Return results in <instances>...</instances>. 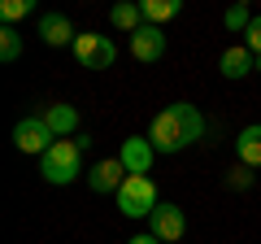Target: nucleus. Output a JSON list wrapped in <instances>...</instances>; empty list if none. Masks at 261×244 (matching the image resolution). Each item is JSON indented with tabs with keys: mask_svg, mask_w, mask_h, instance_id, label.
I'll return each mask as SVG.
<instances>
[{
	"mask_svg": "<svg viewBox=\"0 0 261 244\" xmlns=\"http://www.w3.org/2000/svg\"><path fill=\"white\" fill-rule=\"evenodd\" d=\"M235 157H240V166H248V170L261 166V122H252V127H244V131L235 135Z\"/></svg>",
	"mask_w": 261,
	"mask_h": 244,
	"instance_id": "f8f14e48",
	"label": "nucleus"
},
{
	"mask_svg": "<svg viewBox=\"0 0 261 244\" xmlns=\"http://www.w3.org/2000/svg\"><path fill=\"white\" fill-rule=\"evenodd\" d=\"M39 175L53 183V188H65L83 175V144L79 140H57L53 149L39 157Z\"/></svg>",
	"mask_w": 261,
	"mask_h": 244,
	"instance_id": "f03ea898",
	"label": "nucleus"
},
{
	"mask_svg": "<svg viewBox=\"0 0 261 244\" xmlns=\"http://www.w3.org/2000/svg\"><path fill=\"white\" fill-rule=\"evenodd\" d=\"M109 22L118 31H130V35H135V31L144 27V9H140V5H130V0H122V5H113V9H109Z\"/></svg>",
	"mask_w": 261,
	"mask_h": 244,
	"instance_id": "2eb2a0df",
	"label": "nucleus"
},
{
	"mask_svg": "<svg viewBox=\"0 0 261 244\" xmlns=\"http://www.w3.org/2000/svg\"><path fill=\"white\" fill-rule=\"evenodd\" d=\"M74 57H79V66L83 70H109L113 66V57H118V48H113L109 35H79L74 39Z\"/></svg>",
	"mask_w": 261,
	"mask_h": 244,
	"instance_id": "39448f33",
	"label": "nucleus"
},
{
	"mask_svg": "<svg viewBox=\"0 0 261 244\" xmlns=\"http://www.w3.org/2000/svg\"><path fill=\"white\" fill-rule=\"evenodd\" d=\"M39 39H44L48 48H61V44H74V27H70V18L65 13H44L39 18Z\"/></svg>",
	"mask_w": 261,
	"mask_h": 244,
	"instance_id": "9d476101",
	"label": "nucleus"
},
{
	"mask_svg": "<svg viewBox=\"0 0 261 244\" xmlns=\"http://www.w3.org/2000/svg\"><path fill=\"white\" fill-rule=\"evenodd\" d=\"M226 188H252V170L248 166H240V170H231V175H226Z\"/></svg>",
	"mask_w": 261,
	"mask_h": 244,
	"instance_id": "6ab92c4d",
	"label": "nucleus"
},
{
	"mask_svg": "<svg viewBox=\"0 0 261 244\" xmlns=\"http://www.w3.org/2000/svg\"><path fill=\"white\" fill-rule=\"evenodd\" d=\"M31 9H35V0H5V5H0V18H5V27H13V22L27 18Z\"/></svg>",
	"mask_w": 261,
	"mask_h": 244,
	"instance_id": "f3484780",
	"label": "nucleus"
},
{
	"mask_svg": "<svg viewBox=\"0 0 261 244\" xmlns=\"http://www.w3.org/2000/svg\"><path fill=\"white\" fill-rule=\"evenodd\" d=\"M222 22H226V31H248L252 13H248V5H231V9L222 13Z\"/></svg>",
	"mask_w": 261,
	"mask_h": 244,
	"instance_id": "a211bd4d",
	"label": "nucleus"
},
{
	"mask_svg": "<svg viewBox=\"0 0 261 244\" xmlns=\"http://www.w3.org/2000/svg\"><path fill=\"white\" fill-rule=\"evenodd\" d=\"M130 244H161L157 235H130Z\"/></svg>",
	"mask_w": 261,
	"mask_h": 244,
	"instance_id": "412c9836",
	"label": "nucleus"
},
{
	"mask_svg": "<svg viewBox=\"0 0 261 244\" xmlns=\"http://www.w3.org/2000/svg\"><path fill=\"white\" fill-rule=\"evenodd\" d=\"M200 135H205V118H200V109L187 105V101L166 105V109L152 118V127H148V140H152L157 153H183L187 144H196Z\"/></svg>",
	"mask_w": 261,
	"mask_h": 244,
	"instance_id": "f257e3e1",
	"label": "nucleus"
},
{
	"mask_svg": "<svg viewBox=\"0 0 261 244\" xmlns=\"http://www.w3.org/2000/svg\"><path fill=\"white\" fill-rule=\"evenodd\" d=\"M148 227H152L148 235H157L161 244H174V240H183V235H187V214L166 201V205H157V209L148 214Z\"/></svg>",
	"mask_w": 261,
	"mask_h": 244,
	"instance_id": "423d86ee",
	"label": "nucleus"
},
{
	"mask_svg": "<svg viewBox=\"0 0 261 244\" xmlns=\"http://www.w3.org/2000/svg\"><path fill=\"white\" fill-rule=\"evenodd\" d=\"M122 183H126V166H122L118 157L96 161V170L87 175V188H92L96 197H105V192H113V197H118V192H122Z\"/></svg>",
	"mask_w": 261,
	"mask_h": 244,
	"instance_id": "1a4fd4ad",
	"label": "nucleus"
},
{
	"mask_svg": "<svg viewBox=\"0 0 261 244\" xmlns=\"http://www.w3.org/2000/svg\"><path fill=\"white\" fill-rule=\"evenodd\" d=\"M157 183H152L148 175H126V183H122L118 192V209L126 218H148L152 209H157Z\"/></svg>",
	"mask_w": 261,
	"mask_h": 244,
	"instance_id": "7ed1b4c3",
	"label": "nucleus"
},
{
	"mask_svg": "<svg viewBox=\"0 0 261 244\" xmlns=\"http://www.w3.org/2000/svg\"><path fill=\"white\" fill-rule=\"evenodd\" d=\"M53 144H57V135H53V127L44 122V113H27V118L13 127V149L27 153V157H44Z\"/></svg>",
	"mask_w": 261,
	"mask_h": 244,
	"instance_id": "20e7f679",
	"label": "nucleus"
},
{
	"mask_svg": "<svg viewBox=\"0 0 261 244\" xmlns=\"http://www.w3.org/2000/svg\"><path fill=\"white\" fill-rule=\"evenodd\" d=\"M140 9H144V22H148V27H161V22H170V18L183 13V0H144Z\"/></svg>",
	"mask_w": 261,
	"mask_h": 244,
	"instance_id": "4468645a",
	"label": "nucleus"
},
{
	"mask_svg": "<svg viewBox=\"0 0 261 244\" xmlns=\"http://www.w3.org/2000/svg\"><path fill=\"white\" fill-rule=\"evenodd\" d=\"M44 122H48V127H53V135H57V140H70V131H74V127H79V109H74V105H48V109H44Z\"/></svg>",
	"mask_w": 261,
	"mask_h": 244,
	"instance_id": "ddd939ff",
	"label": "nucleus"
},
{
	"mask_svg": "<svg viewBox=\"0 0 261 244\" xmlns=\"http://www.w3.org/2000/svg\"><path fill=\"white\" fill-rule=\"evenodd\" d=\"M244 35H248V48H252V57H261V18H252Z\"/></svg>",
	"mask_w": 261,
	"mask_h": 244,
	"instance_id": "aec40b11",
	"label": "nucleus"
},
{
	"mask_svg": "<svg viewBox=\"0 0 261 244\" xmlns=\"http://www.w3.org/2000/svg\"><path fill=\"white\" fill-rule=\"evenodd\" d=\"M152 157H157V149H152L148 135H130V140H122L118 161L126 166V175H148V170H152Z\"/></svg>",
	"mask_w": 261,
	"mask_h": 244,
	"instance_id": "6e6552de",
	"label": "nucleus"
},
{
	"mask_svg": "<svg viewBox=\"0 0 261 244\" xmlns=\"http://www.w3.org/2000/svg\"><path fill=\"white\" fill-rule=\"evenodd\" d=\"M218 70H222L226 79H244V75H252V70H257V57H252L248 44H235V48H226V53H222Z\"/></svg>",
	"mask_w": 261,
	"mask_h": 244,
	"instance_id": "9b49d317",
	"label": "nucleus"
},
{
	"mask_svg": "<svg viewBox=\"0 0 261 244\" xmlns=\"http://www.w3.org/2000/svg\"><path fill=\"white\" fill-rule=\"evenodd\" d=\"M22 57V35L13 27H0V61L9 66V61H18Z\"/></svg>",
	"mask_w": 261,
	"mask_h": 244,
	"instance_id": "dca6fc26",
	"label": "nucleus"
},
{
	"mask_svg": "<svg viewBox=\"0 0 261 244\" xmlns=\"http://www.w3.org/2000/svg\"><path fill=\"white\" fill-rule=\"evenodd\" d=\"M130 57H135V61H144V66L161 61V57H166V31L144 22V27L130 35Z\"/></svg>",
	"mask_w": 261,
	"mask_h": 244,
	"instance_id": "0eeeda50",
	"label": "nucleus"
}]
</instances>
